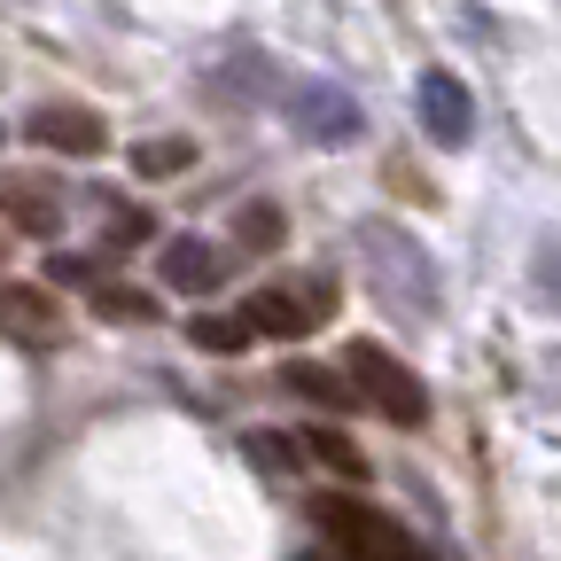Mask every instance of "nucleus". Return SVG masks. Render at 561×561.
<instances>
[{
    "label": "nucleus",
    "instance_id": "9b49d317",
    "mask_svg": "<svg viewBox=\"0 0 561 561\" xmlns=\"http://www.w3.org/2000/svg\"><path fill=\"white\" fill-rule=\"evenodd\" d=\"M0 320H9V328H47L55 320V297L47 289H24V280H0Z\"/></svg>",
    "mask_w": 561,
    "mask_h": 561
},
{
    "label": "nucleus",
    "instance_id": "6e6552de",
    "mask_svg": "<svg viewBox=\"0 0 561 561\" xmlns=\"http://www.w3.org/2000/svg\"><path fill=\"white\" fill-rule=\"evenodd\" d=\"M157 273H164V289H180V297H210L227 280V250H210L203 234H172L157 250Z\"/></svg>",
    "mask_w": 561,
    "mask_h": 561
},
{
    "label": "nucleus",
    "instance_id": "f257e3e1",
    "mask_svg": "<svg viewBox=\"0 0 561 561\" xmlns=\"http://www.w3.org/2000/svg\"><path fill=\"white\" fill-rule=\"evenodd\" d=\"M359 265H367V289H375V305H382L390 320H405V328H430V320H437V297H445L437 257L421 250L405 227L367 219V227H359Z\"/></svg>",
    "mask_w": 561,
    "mask_h": 561
},
{
    "label": "nucleus",
    "instance_id": "9d476101",
    "mask_svg": "<svg viewBox=\"0 0 561 561\" xmlns=\"http://www.w3.org/2000/svg\"><path fill=\"white\" fill-rule=\"evenodd\" d=\"M280 382H289L305 405H328V413H343V405H359V390H351V375H335V367H312V359H297L289 375H280Z\"/></svg>",
    "mask_w": 561,
    "mask_h": 561
},
{
    "label": "nucleus",
    "instance_id": "f3484780",
    "mask_svg": "<svg viewBox=\"0 0 561 561\" xmlns=\"http://www.w3.org/2000/svg\"><path fill=\"white\" fill-rule=\"evenodd\" d=\"M234 227H242V242H257V250H273V242H280V210H273V203H250V210H242V219H234Z\"/></svg>",
    "mask_w": 561,
    "mask_h": 561
},
{
    "label": "nucleus",
    "instance_id": "20e7f679",
    "mask_svg": "<svg viewBox=\"0 0 561 561\" xmlns=\"http://www.w3.org/2000/svg\"><path fill=\"white\" fill-rule=\"evenodd\" d=\"M289 125L312 140V149H351V140L367 133V110L351 102L335 79H297L289 87Z\"/></svg>",
    "mask_w": 561,
    "mask_h": 561
},
{
    "label": "nucleus",
    "instance_id": "0eeeda50",
    "mask_svg": "<svg viewBox=\"0 0 561 561\" xmlns=\"http://www.w3.org/2000/svg\"><path fill=\"white\" fill-rule=\"evenodd\" d=\"M24 133L39 140V149H55V157H102L110 149V125L94 110H79V102H39Z\"/></svg>",
    "mask_w": 561,
    "mask_h": 561
},
{
    "label": "nucleus",
    "instance_id": "1a4fd4ad",
    "mask_svg": "<svg viewBox=\"0 0 561 561\" xmlns=\"http://www.w3.org/2000/svg\"><path fill=\"white\" fill-rule=\"evenodd\" d=\"M0 219L24 227V234H55V227H62V195H55V180L9 172V180H0Z\"/></svg>",
    "mask_w": 561,
    "mask_h": 561
},
{
    "label": "nucleus",
    "instance_id": "423d86ee",
    "mask_svg": "<svg viewBox=\"0 0 561 561\" xmlns=\"http://www.w3.org/2000/svg\"><path fill=\"white\" fill-rule=\"evenodd\" d=\"M413 110H421V133H430L437 149H468V133H476V94L453 79V70H421Z\"/></svg>",
    "mask_w": 561,
    "mask_h": 561
},
{
    "label": "nucleus",
    "instance_id": "39448f33",
    "mask_svg": "<svg viewBox=\"0 0 561 561\" xmlns=\"http://www.w3.org/2000/svg\"><path fill=\"white\" fill-rule=\"evenodd\" d=\"M328 305H335V280L312 273V280H297V289H257V297L242 305V320H250L257 335H305V328L328 320Z\"/></svg>",
    "mask_w": 561,
    "mask_h": 561
},
{
    "label": "nucleus",
    "instance_id": "a211bd4d",
    "mask_svg": "<svg viewBox=\"0 0 561 561\" xmlns=\"http://www.w3.org/2000/svg\"><path fill=\"white\" fill-rule=\"evenodd\" d=\"M110 242H149V210H117V227H110Z\"/></svg>",
    "mask_w": 561,
    "mask_h": 561
},
{
    "label": "nucleus",
    "instance_id": "f03ea898",
    "mask_svg": "<svg viewBox=\"0 0 561 561\" xmlns=\"http://www.w3.org/2000/svg\"><path fill=\"white\" fill-rule=\"evenodd\" d=\"M320 530H328V546L343 561H437L398 515H382L367 500H320Z\"/></svg>",
    "mask_w": 561,
    "mask_h": 561
},
{
    "label": "nucleus",
    "instance_id": "f8f14e48",
    "mask_svg": "<svg viewBox=\"0 0 561 561\" xmlns=\"http://www.w3.org/2000/svg\"><path fill=\"white\" fill-rule=\"evenodd\" d=\"M297 453H312L320 468H335V476H367V460H359V445H343L335 430H305V445Z\"/></svg>",
    "mask_w": 561,
    "mask_h": 561
},
{
    "label": "nucleus",
    "instance_id": "dca6fc26",
    "mask_svg": "<svg viewBox=\"0 0 561 561\" xmlns=\"http://www.w3.org/2000/svg\"><path fill=\"white\" fill-rule=\"evenodd\" d=\"M187 157H195L187 140H140V149H133V172H149V180H157V172H180Z\"/></svg>",
    "mask_w": 561,
    "mask_h": 561
},
{
    "label": "nucleus",
    "instance_id": "ddd939ff",
    "mask_svg": "<svg viewBox=\"0 0 561 561\" xmlns=\"http://www.w3.org/2000/svg\"><path fill=\"white\" fill-rule=\"evenodd\" d=\"M530 289H538V305L561 320V234L538 242V257H530Z\"/></svg>",
    "mask_w": 561,
    "mask_h": 561
},
{
    "label": "nucleus",
    "instance_id": "2eb2a0df",
    "mask_svg": "<svg viewBox=\"0 0 561 561\" xmlns=\"http://www.w3.org/2000/svg\"><path fill=\"white\" fill-rule=\"evenodd\" d=\"M94 312H102V320H125V328H133V320H157V305L140 297V289H110V280L94 289Z\"/></svg>",
    "mask_w": 561,
    "mask_h": 561
},
{
    "label": "nucleus",
    "instance_id": "4468645a",
    "mask_svg": "<svg viewBox=\"0 0 561 561\" xmlns=\"http://www.w3.org/2000/svg\"><path fill=\"white\" fill-rule=\"evenodd\" d=\"M250 335H257V328H250L242 312H234V320H227V312H210V320H195V343H203V351H242Z\"/></svg>",
    "mask_w": 561,
    "mask_h": 561
},
{
    "label": "nucleus",
    "instance_id": "7ed1b4c3",
    "mask_svg": "<svg viewBox=\"0 0 561 561\" xmlns=\"http://www.w3.org/2000/svg\"><path fill=\"white\" fill-rule=\"evenodd\" d=\"M343 375H351V390H359V405H375L382 421H398V430H421V421H430V390H421V375L405 359H390L382 343H351L343 351Z\"/></svg>",
    "mask_w": 561,
    "mask_h": 561
}]
</instances>
